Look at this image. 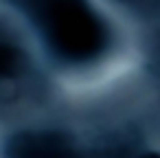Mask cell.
Masks as SVG:
<instances>
[{
	"label": "cell",
	"mask_w": 160,
	"mask_h": 158,
	"mask_svg": "<svg viewBox=\"0 0 160 158\" xmlns=\"http://www.w3.org/2000/svg\"><path fill=\"white\" fill-rule=\"evenodd\" d=\"M33 16L48 48L64 62L86 64L103 55L110 46L105 20L86 3H44L33 7Z\"/></svg>",
	"instance_id": "obj_1"
},
{
	"label": "cell",
	"mask_w": 160,
	"mask_h": 158,
	"mask_svg": "<svg viewBox=\"0 0 160 158\" xmlns=\"http://www.w3.org/2000/svg\"><path fill=\"white\" fill-rule=\"evenodd\" d=\"M9 158H81L62 132H22L9 143Z\"/></svg>",
	"instance_id": "obj_2"
},
{
	"label": "cell",
	"mask_w": 160,
	"mask_h": 158,
	"mask_svg": "<svg viewBox=\"0 0 160 158\" xmlns=\"http://www.w3.org/2000/svg\"><path fill=\"white\" fill-rule=\"evenodd\" d=\"M24 66V55L20 48L0 42V77H16Z\"/></svg>",
	"instance_id": "obj_3"
},
{
	"label": "cell",
	"mask_w": 160,
	"mask_h": 158,
	"mask_svg": "<svg viewBox=\"0 0 160 158\" xmlns=\"http://www.w3.org/2000/svg\"><path fill=\"white\" fill-rule=\"evenodd\" d=\"M138 158H160V154H156V151H147V154H142V156H138Z\"/></svg>",
	"instance_id": "obj_4"
},
{
	"label": "cell",
	"mask_w": 160,
	"mask_h": 158,
	"mask_svg": "<svg viewBox=\"0 0 160 158\" xmlns=\"http://www.w3.org/2000/svg\"><path fill=\"white\" fill-rule=\"evenodd\" d=\"M151 68H153V73H160V57H158V59L151 64Z\"/></svg>",
	"instance_id": "obj_5"
}]
</instances>
